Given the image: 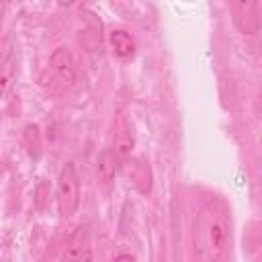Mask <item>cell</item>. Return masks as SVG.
Listing matches in <instances>:
<instances>
[{"label": "cell", "mask_w": 262, "mask_h": 262, "mask_svg": "<svg viewBox=\"0 0 262 262\" xmlns=\"http://www.w3.org/2000/svg\"><path fill=\"white\" fill-rule=\"evenodd\" d=\"M49 72L51 80L59 90H68L76 84V68H74V57L68 47H57L49 55Z\"/></svg>", "instance_id": "cell-3"}, {"label": "cell", "mask_w": 262, "mask_h": 262, "mask_svg": "<svg viewBox=\"0 0 262 262\" xmlns=\"http://www.w3.org/2000/svg\"><path fill=\"white\" fill-rule=\"evenodd\" d=\"M111 45H113L115 55L121 57V59H127V57H131L135 53V41L123 29H115L111 33Z\"/></svg>", "instance_id": "cell-8"}, {"label": "cell", "mask_w": 262, "mask_h": 262, "mask_svg": "<svg viewBox=\"0 0 262 262\" xmlns=\"http://www.w3.org/2000/svg\"><path fill=\"white\" fill-rule=\"evenodd\" d=\"M86 250H88V231L86 227H78L76 233L70 237L59 262H78Z\"/></svg>", "instance_id": "cell-6"}, {"label": "cell", "mask_w": 262, "mask_h": 262, "mask_svg": "<svg viewBox=\"0 0 262 262\" xmlns=\"http://www.w3.org/2000/svg\"><path fill=\"white\" fill-rule=\"evenodd\" d=\"M231 215L219 199L203 203L192 225V250L199 262H223L231 250Z\"/></svg>", "instance_id": "cell-1"}, {"label": "cell", "mask_w": 262, "mask_h": 262, "mask_svg": "<svg viewBox=\"0 0 262 262\" xmlns=\"http://www.w3.org/2000/svg\"><path fill=\"white\" fill-rule=\"evenodd\" d=\"M131 149H133V139H131L125 131H119V133L115 135V143H113L111 151H113L119 160H125V158L131 154Z\"/></svg>", "instance_id": "cell-9"}, {"label": "cell", "mask_w": 262, "mask_h": 262, "mask_svg": "<svg viewBox=\"0 0 262 262\" xmlns=\"http://www.w3.org/2000/svg\"><path fill=\"white\" fill-rule=\"evenodd\" d=\"M119 162H121V160L111 151V147L102 149L100 156H98V160H96V174H98V178H100L102 182L113 180V176H115L117 170H119Z\"/></svg>", "instance_id": "cell-7"}, {"label": "cell", "mask_w": 262, "mask_h": 262, "mask_svg": "<svg viewBox=\"0 0 262 262\" xmlns=\"http://www.w3.org/2000/svg\"><path fill=\"white\" fill-rule=\"evenodd\" d=\"M233 23L244 35H256L260 31V2L242 0L231 4Z\"/></svg>", "instance_id": "cell-4"}, {"label": "cell", "mask_w": 262, "mask_h": 262, "mask_svg": "<svg viewBox=\"0 0 262 262\" xmlns=\"http://www.w3.org/2000/svg\"><path fill=\"white\" fill-rule=\"evenodd\" d=\"M6 86H8V78H0V96L4 94V90H6Z\"/></svg>", "instance_id": "cell-12"}, {"label": "cell", "mask_w": 262, "mask_h": 262, "mask_svg": "<svg viewBox=\"0 0 262 262\" xmlns=\"http://www.w3.org/2000/svg\"><path fill=\"white\" fill-rule=\"evenodd\" d=\"M113 262H135V260H133L131 254H119V256L113 258Z\"/></svg>", "instance_id": "cell-10"}, {"label": "cell", "mask_w": 262, "mask_h": 262, "mask_svg": "<svg viewBox=\"0 0 262 262\" xmlns=\"http://www.w3.org/2000/svg\"><path fill=\"white\" fill-rule=\"evenodd\" d=\"M125 174L129 182L139 190V192H149L151 188V168L145 158H131L125 162Z\"/></svg>", "instance_id": "cell-5"}, {"label": "cell", "mask_w": 262, "mask_h": 262, "mask_svg": "<svg viewBox=\"0 0 262 262\" xmlns=\"http://www.w3.org/2000/svg\"><path fill=\"white\" fill-rule=\"evenodd\" d=\"M78 262H92V252H90V248L80 256V260H78Z\"/></svg>", "instance_id": "cell-11"}, {"label": "cell", "mask_w": 262, "mask_h": 262, "mask_svg": "<svg viewBox=\"0 0 262 262\" xmlns=\"http://www.w3.org/2000/svg\"><path fill=\"white\" fill-rule=\"evenodd\" d=\"M55 196H57V211H59L61 219H68L78 211V207H80V178H78L76 166L72 162L63 164V168L59 170Z\"/></svg>", "instance_id": "cell-2"}]
</instances>
